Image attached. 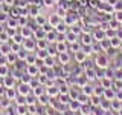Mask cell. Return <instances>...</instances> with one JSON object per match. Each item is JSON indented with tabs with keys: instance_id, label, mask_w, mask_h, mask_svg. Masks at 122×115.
<instances>
[{
	"instance_id": "1",
	"label": "cell",
	"mask_w": 122,
	"mask_h": 115,
	"mask_svg": "<svg viewBox=\"0 0 122 115\" xmlns=\"http://www.w3.org/2000/svg\"><path fill=\"white\" fill-rule=\"evenodd\" d=\"M21 48L23 49H26L28 52H34V51H37V40L34 37H30V38H25L23 40V43H21Z\"/></svg>"
},
{
	"instance_id": "2",
	"label": "cell",
	"mask_w": 122,
	"mask_h": 115,
	"mask_svg": "<svg viewBox=\"0 0 122 115\" xmlns=\"http://www.w3.org/2000/svg\"><path fill=\"white\" fill-rule=\"evenodd\" d=\"M108 63H110V60H108V57H107L105 54H98L96 58H95V64H96L98 68H101V69H107L108 68Z\"/></svg>"
},
{
	"instance_id": "3",
	"label": "cell",
	"mask_w": 122,
	"mask_h": 115,
	"mask_svg": "<svg viewBox=\"0 0 122 115\" xmlns=\"http://www.w3.org/2000/svg\"><path fill=\"white\" fill-rule=\"evenodd\" d=\"M17 91H18V94H20V95H23V97H28L29 94H32V86H30L29 83L20 81V84L17 86Z\"/></svg>"
},
{
	"instance_id": "4",
	"label": "cell",
	"mask_w": 122,
	"mask_h": 115,
	"mask_svg": "<svg viewBox=\"0 0 122 115\" xmlns=\"http://www.w3.org/2000/svg\"><path fill=\"white\" fill-rule=\"evenodd\" d=\"M46 94L49 95L51 98H55L60 95V86L56 83H52V84H47L46 86Z\"/></svg>"
},
{
	"instance_id": "5",
	"label": "cell",
	"mask_w": 122,
	"mask_h": 115,
	"mask_svg": "<svg viewBox=\"0 0 122 115\" xmlns=\"http://www.w3.org/2000/svg\"><path fill=\"white\" fill-rule=\"evenodd\" d=\"M56 58H58V63L61 64V66H67V64L70 63L72 57H70V52L67 51V52H60Z\"/></svg>"
},
{
	"instance_id": "6",
	"label": "cell",
	"mask_w": 122,
	"mask_h": 115,
	"mask_svg": "<svg viewBox=\"0 0 122 115\" xmlns=\"http://www.w3.org/2000/svg\"><path fill=\"white\" fill-rule=\"evenodd\" d=\"M18 32L21 34V37H23V38H30V37H34V28H30L29 25L21 26Z\"/></svg>"
},
{
	"instance_id": "7",
	"label": "cell",
	"mask_w": 122,
	"mask_h": 115,
	"mask_svg": "<svg viewBox=\"0 0 122 115\" xmlns=\"http://www.w3.org/2000/svg\"><path fill=\"white\" fill-rule=\"evenodd\" d=\"M60 22H63V18H61V17H60V15L56 14V12H55V14H51V15H47V23L52 26V28H56Z\"/></svg>"
},
{
	"instance_id": "8",
	"label": "cell",
	"mask_w": 122,
	"mask_h": 115,
	"mask_svg": "<svg viewBox=\"0 0 122 115\" xmlns=\"http://www.w3.org/2000/svg\"><path fill=\"white\" fill-rule=\"evenodd\" d=\"M58 38H60V34L56 32L55 29H52V31H49V32H46V40H47L49 43H56V41H58Z\"/></svg>"
},
{
	"instance_id": "9",
	"label": "cell",
	"mask_w": 122,
	"mask_h": 115,
	"mask_svg": "<svg viewBox=\"0 0 122 115\" xmlns=\"http://www.w3.org/2000/svg\"><path fill=\"white\" fill-rule=\"evenodd\" d=\"M55 48H56V51H58V54L60 52H67L69 51V43L66 40H58L55 43Z\"/></svg>"
},
{
	"instance_id": "10",
	"label": "cell",
	"mask_w": 122,
	"mask_h": 115,
	"mask_svg": "<svg viewBox=\"0 0 122 115\" xmlns=\"http://www.w3.org/2000/svg\"><path fill=\"white\" fill-rule=\"evenodd\" d=\"M17 78H18V77H15V75H6L5 77V81H3L5 87H15Z\"/></svg>"
},
{
	"instance_id": "11",
	"label": "cell",
	"mask_w": 122,
	"mask_h": 115,
	"mask_svg": "<svg viewBox=\"0 0 122 115\" xmlns=\"http://www.w3.org/2000/svg\"><path fill=\"white\" fill-rule=\"evenodd\" d=\"M93 35H92L90 32H82L81 34V45L82 46H86V45H92L93 43Z\"/></svg>"
},
{
	"instance_id": "12",
	"label": "cell",
	"mask_w": 122,
	"mask_h": 115,
	"mask_svg": "<svg viewBox=\"0 0 122 115\" xmlns=\"http://www.w3.org/2000/svg\"><path fill=\"white\" fill-rule=\"evenodd\" d=\"M17 95H18L17 87H6V92H5V97L6 98H9L11 101H14V100L17 98Z\"/></svg>"
},
{
	"instance_id": "13",
	"label": "cell",
	"mask_w": 122,
	"mask_h": 115,
	"mask_svg": "<svg viewBox=\"0 0 122 115\" xmlns=\"http://www.w3.org/2000/svg\"><path fill=\"white\" fill-rule=\"evenodd\" d=\"M49 101H51V97H49L47 94H41L40 97H37V103H38V106H49Z\"/></svg>"
},
{
	"instance_id": "14",
	"label": "cell",
	"mask_w": 122,
	"mask_h": 115,
	"mask_svg": "<svg viewBox=\"0 0 122 115\" xmlns=\"http://www.w3.org/2000/svg\"><path fill=\"white\" fill-rule=\"evenodd\" d=\"M26 72L30 75V77H37L40 74V68L37 64H26Z\"/></svg>"
},
{
	"instance_id": "15",
	"label": "cell",
	"mask_w": 122,
	"mask_h": 115,
	"mask_svg": "<svg viewBox=\"0 0 122 115\" xmlns=\"http://www.w3.org/2000/svg\"><path fill=\"white\" fill-rule=\"evenodd\" d=\"M69 28H70V26H69L67 23L63 20V22H60V23H58V26L55 28V31H56L58 34H61V35H66V32L69 31Z\"/></svg>"
},
{
	"instance_id": "16",
	"label": "cell",
	"mask_w": 122,
	"mask_h": 115,
	"mask_svg": "<svg viewBox=\"0 0 122 115\" xmlns=\"http://www.w3.org/2000/svg\"><path fill=\"white\" fill-rule=\"evenodd\" d=\"M82 49V45H81V41L79 40H76V41H72V43H69V52H78V51H81Z\"/></svg>"
},
{
	"instance_id": "17",
	"label": "cell",
	"mask_w": 122,
	"mask_h": 115,
	"mask_svg": "<svg viewBox=\"0 0 122 115\" xmlns=\"http://www.w3.org/2000/svg\"><path fill=\"white\" fill-rule=\"evenodd\" d=\"M92 35H93V40L95 41H101V40H104V38H105V31H102L101 28H98L93 34H92Z\"/></svg>"
},
{
	"instance_id": "18",
	"label": "cell",
	"mask_w": 122,
	"mask_h": 115,
	"mask_svg": "<svg viewBox=\"0 0 122 115\" xmlns=\"http://www.w3.org/2000/svg\"><path fill=\"white\" fill-rule=\"evenodd\" d=\"M87 57H89V55H87V54L84 52L82 49H81V51H78V52H75V61H76V63H79V64L84 63Z\"/></svg>"
},
{
	"instance_id": "19",
	"label": "cell",
	"mask_w": 122,
	"mask_h": 115,
	"mask_svg": "<svg viewBox=\"0 0 122 115\" xmlns=\"http://www.w3.org/2000/svg\"><path fill=\"white\" fill-rule=\"evenodd\" d=\"M6 63L8 64H15L18 61V58H17V52H14V51H11L9 54H6Z\"/></svg>"
},
{
	"instance_id": "20",
	"label": "cell",
	"mask_w": 122,
	"mask_h": 115,
	"mask_svg": "<svg viewBox=\"0 0 122 115\" xmlns=\"http://www.w3.org/2000/svg\"><path fill=\"white\" fill-rule=\"evenodd\" d=\"M78 89H81V87L76 86V84H75V86H70V89H69V95H70L72 100H76V98L79 97V94H81V92H79Z\"/></svg>"
},
{
	"instance_id": "21",
	"label": "cell",
	"mask_w": 122,
	"mask_h": 115,
	"mask_svg": "<svg viewBox=\"0 0 122 115\" xmlns=\"http://www.w3.org/2000/svg\"><path fill=\"white\" fill-rule=\"evenodd\" d=\"M78 34H76V32H73V31H72V29H69L67 31V32H66V41H67V43H72V41H76V40H78Z\"/></svg>"
},
{
	"instance_id": "22",
	"label": "cell",
	"mask_w": 122,
	"mask_h": 115,
	"mask_svg": "<svg viewBox=\"0 0 122 115\" xmlns=\"http://www.w3.org/2000/svg\"><path fill=\"white\" fill-rule=\"evenodd\" d=\"M84 75L89 78V81H93V80H96L98 77H96V71H95L93 68H87L86 69V72H84Z\"/></svg>"
},
{
	"instance_id": "23",
	"label": "cell",
	"mask_w": 122,
	"mask_h": 115,
	"mask_svg": "<svg viewBox=\"0 0 122 115\" xmlns=\"http://www.w3.org/2000/svg\"><path fill=\"white\" fill-rule=\"evenodd\" d=\"M76 86H79L82 89L84 86H86V84H89V78H87L86 75H79V77H76Z\"/></svg>"
},
{
	"instance_id": "24",
	"label": "cell",
	"mask_w": 122,
	"mask_h": 115,
	"mask_svg": "<svg viewBox=\"0 0 122 115\" xmlns=\"http://www.w3.org/2000/svg\"><path fill=\"white\" fill-rule=\"evenodd\" d=\"M11 103H12V101H11L9 98H6V97H0V109H2V110L9 109Z\"/></svg>"
},
{
	"instance_id": "25",
	"label": "cell",
	"mask_w": 122,
	"mask_h": 115,
	"mask_svg": "<svg viewBox=\"0 0 122 115\" xmlns=\"http://www.w3.org/2000/svg\"><path fill=\"white\" fill-rule=\"evenodd\" d=\"M35 23H37V26H44L46 23H47V15H43V14L40 12L35 17Z\"/></svg>"
},
{
	"instance_id": "26",
	"label": "cell",
	"mask_w": 122,
	"mask_h": 115,
	"mask_svg": "<svg viewBox=\"0 0 122 115\" xmlns=\"http://www.w3.org/2000/svg\"><path fill=\"white\" fill-rule=\"evenodd\" d=\"M104 98L110 100V101L116 98V92L113 91V87H108V89H104Z\"/></svg>"
},
{
	"instance_id": "27",
	"label": "cell",
	"mask_w": 122,
	"mask_h": 115,
	"mask_svg": "<svg viewBox=\"0 0 122 115\" xmlns=\"http://www.w3.org/2000/svg\"><path fill=\"white\" fill-rule=\"evenodd\" d=\"M38 14H40V8H38L37 5H32V6H29V8H28V15H30V17L35 18Z\"/></svg>"
},
{
	"instance_id": "28",
	"label": "cell",
	"mask_w": 122,
	"mask_h": 115,
	"mask_svg": "<svg viewBox=\"0 0 122 115\" xmlns=\"http://www.w3.org/2000/svg\"><path fill=\"white\" fill-rule=\"evenodd\" d=\"M101 86L104 87V89H108V87H113L112 78H108V77H101Z\"/></svg>"
},
{
	"instance_id": "29",
	"label": "cell",
	"mask_w": 122,
	"mask_h": 115,
	"mask_svg": "<svg viewBox=\"0 0 122 115\" xmlns=\"http://www.w3.org/2000/svg\"><path fill=\"white\" fill-rule=\"evenodd\" d=\"M90 112H92V109H90V103L81 104V107H79V110H78V114H81V115H90Z\"/></svg>"
},
{
	"instance_id": "30",
	"label": "cell",
	"mask_w": 122,
	"mask_h": 115,
	"mask_svg": "<svg viewBox=\"0 0 122 115\" xmlns=\"http://www.w3.org/2000/svg\"><path fill=\"white\" fill-rule=\"evenodd\" d=\"M11 51H12V46H11L9 41L3 43V45H2V48H0V54H2V55H6V54H9Z\"/></svg>"
},
{
	"instance_id": "31",
	"label": "cell",
	"mask_w": 122,
	"mask_h": 115,
	"mask_svg": "<svg viewBox=\"0 0 122 115\" xmlns=\"http://www.w3.org/2000/svg\"><path fill=\"white\" fill-rule=\"evenodd\" d=\"M69 109H72L73 112H78L79 110V107H81V103L78 101V100H70V103H69Z\"/></svg>"
},
{
	"instance_id": "32",
	"label": "cell",
	"mask_w": 122,
	"mask_h": 115,
	"mask_svg": "<svg viewBox=\"0 0 122 115\" xmlns=\"http://www.w3.org/2000/svg\"><path fill=\"white\" fill-rule=\"evenodd\" d=\"M6 28H18V22H17V18L15 17H11L9 15V18H8V22H6Z\"/></svg>"
},
{
	"instance_id": "33",
	"label": "cell",
	"mask_w": 122,
	"mask_h": 115,
	"mask_svg": "<svg viewBox=\"0 0 122 115\" xmlns=\"http://www.w3.org/2000/svg\"><path fill=\"white\" fill-rule=\"evenodd\" d=\"M43 61H44L46 68H55V57H52V55H47V57H46V58H44Z\"/></svg>"
},
{
	"instance_id": "34",
	"label": "cell",
	"mask_w": 122,
	"mask_h": 115,
	"mask_svg": "<svg viewBox=\"0 0 122 115\" xmlns=\"http://www.w3.org/2000/svg\"><path fill=\"white\" fill-rule=\"evenodd\" d=\"M35 55H37V58H38V60H44L46 57L49 55V52H47V49H37Z\"/></svg>"
},
{
	"instance_id": "35",
	"label": "cell",
	"mask_w": 122,
	"mask_h": 115,
	"mask_svg": "<svg viewBox=\"0 0 122 115\" xmlns=\"http://www.w3.org/2000/svg\"><path fill=\"white\" fill-rule=\"evenodd\" d=\"M28 18H29V15H26V14H21L20 17H17V22H18V26H26L28 25Z\"/></svg>"
},
{
	"instance_id": "36",
	"label": "cell",
	"mask_w": 122,
	"mask_h": 115,
	"mask_svg": "<svg viewBox=\"0 0 122 115\" xmlns=\"http://www.w3.org/2000/svg\"><path fill=\"white\" fill-rule=\"evenodd\" d=\"M25 63L26 64H35L37 63V55H35V54H32V52H29L28 57H26V60H25Z\"/></svg>"
},
{
	"instance_id": "37",
	"label": "cell",
	"mask_w": 122,
	"mask_h": 115,
	"mask_svg": "<svg viewBox=\"0 0 122 115\" xmlns=\"http://www.w3.org/2000/svg\"><path fill=\"white\" fill-rule=\"evenodd\" d=\"M70 95L69 94H60V103H63L64 106H67L69 103H70Z\"/></svg>"
},
{
	"instance_id": "38",
	"label": "cell",
	"mask_w": 122,
	"mask_h": 115,
	"mask_svg": "<svg viewBox=\"0 0 122 115\" xmlns=\"http://www.w3.org/2000/svg\"><path fill=\"white\" fill-rule=\"evenodd\" d=\"M28 54H29V52L26 51V49H23V48H21L20 51H17V58L20 60V61H25V60H26V57H28Z\"/></svg>"
},
{
	"instance_id": "39",
	"label": "cell",
	"mask_w": 122,
	"mask_h": 115,
	"mask_svg": "<svg viewBox=\"0 0 122 115\" xmlns=\"http://www.w3.org/2000/svg\"><path fill=\"white\" fill-rule=\"evenodd\" d=\"M11 40H12V43H18V45H21L23 43V40H25V38L21 37V34L20 32H15L12 37H11Z\"/></svg>"
},
{
	"instance_id": "40",
	"label": "cell",
	"mask_w": 122,
	"mask_h": 115,
	"mask_svg": "<svg viewBox=\"0 0 122 115\" xmlns=\"http://www.w3.org/2000/svg\"><path fill=\"white\" fill-rule=\"evenodd\" d=\"M49 46V41L43 38V40H37V49H47Z\"/></svg>"
},
{
	"instance_id": "41",
	"label": "cell",
	"mask_w": 122,
	"mask_h": 115,
	"mask_svg": "<svg viewBox=\"0 0 122 115\" xmlns=\"http://www.w3.org/2000/svg\"><path fill=\"white\" fill-rule=\"evenodd\" d=\"M99 107H101V109L102 110H108L110 109V107H112V101H110V100H102V101H101V104H99Z\"/></svg>"
},
{
	"instance_id": "42",
	"label": "cell",
	"mask_w": 122,
	"mask_h": 115,
	"mask_svg": "<svg viewBox=\"0 0 122 115\" xmlns=\"http://www.w3.org/2000/svg\"><path fill=\"white\" fill-rule=\"evenodd\" d=\"M9 75V68L8 64H0V77H6Z\"/></svg>"
},
{
	"instance_id": "43",
	"label": "cell",
	"mask_w": 122,
	"mask_h": 115,
	"mask_svg": "<svg viewBox=\"0 0 122 115\" xmlns=\"http://www.w3.org/2000/svg\"><path fill=\"white\" fill-rule=\"evenodd\" d=\"M29 104H37V97H35V95H28V97H26V106H29Z\"/></svg>"
},
{
	"instance_id": "44",
	"label": "cell",
	"mask_w": 122,
	"mask_h": 115,
	"mask_svg": "<svg viewBox=\"0 0 122 115\" xmlns=\"http://www.w3.org/2000/svg\"><path fill=\"white\" fill-rule=\"evenodd\" d=\"M67 12H69L67 9H64L63 6H60V5H58V8H56V14H58L61 18H64V17H66V15H67Z\"/></svg>"
},
{
	"instance_id": "45",
	"label": "cell",
	"mask_w": 122,
	"mask_h": 115,
	"mask_svg": "<svg viewBox=\"0 0 122 115\" xmlns=\"http://www.w3.org/2000/svg\"><path fill=\"white\" fill-rule=\"evenodd\" d=\"M121 107H122V104H121V100H117V98L112 100V109H114V110H119Z\"/></svg>"
},
{
	"instance_id": "46",
	"label": "cell",
	"mask_w": 122,
	"mask_h": 115,
	"mask_svg": "<svg viewBox=\"0 0 122 115\" xmlns=\"http://www.w3.org/2000/svg\"><path fill=\"white\" fill-rule=\"evenodd\" d=\"M82 92L86 95H89V97H92V95H93V87H92L90 84H86V86L82 87Z\"/></svg>"
},
{
	"instance_id": "47",
	"label": "cell",
	"mask_w": 122,
	"mask_h": 115,
	"mask_svg": "<svg viewBox=\"0 0 122 115\" xmlns=\"http://www.w3.org/2000/svg\"><path fill=\"white\" fill-rule=\"evenodd\" d=\"M93 95H98V97L104 95V87H102V86H96V87H93Z\"/></svg>"
},
{
	"instance_id": "48",
	"label": "cell",
	"mask_w": 122,
	"mask_h": 115,
	"mask_svg": "<svg viewBox=\"0 0 122 115\" xmlns=\"http://www.w3.org/2000/svg\"><path fill=\"white\" fill-rule=\"evenodd\" d=\"M8 18H9V12H6V11H2V12H0V23H6Z\"/></svg>"
},
{
	"instance_id": "49",
	"label": "cell",
	"mask_w": 122,
	"mask_h": 115,
	"mask_svg": "<svg viewBox=\"0 0 122 115\" xmlns=\"http://www.w3.org/2000/svg\"><path fill=\"white\" fill-rule=\"evenodd\" d=\"M90 100H92V104H93V106H99V104H101V97H98V95H92Z\"/></svg>"
},
{
	"instance_id": "50",
	"label": "cell",
	"mask_w": 122,
	"mask_h": 115,
	"mask_svg": "<svg viewBox=\"0 0 122 115\" xmlns=\"http://www.w3.org/2000/svg\"><path fill=\"white\" fill-rule=\"evenodd\" d=\"M32 78H34V77H30L28 72H25V74L21 75V81L23 83H30V80H32Z\"/></svg>"
},
{
	"instance_id": "51",
	"label": "cell",
	"mask_w": 122,
	"mask_h": 115,
	"mask_svg": "<svg viewBox=\"0 0 122 115\" xmlns=\"http://www.w3.org/2000/svg\"><path fill=\"white\" fill-rule=\"evenodd\" d=\"M119 26H121V23L119 22H117V20H112V22H110V28H112V29H114V31H117V29H119Z\"/></svg>"
},
{
	"instance_id": "52",
	"label": "cell",
	"mask_w": 122,
	"mask_h": 115,
	"mask_svg": "<svg viewBox=\"0 0 122 115\" xmlns=\"http://www.w3.org/2000/svg\"><path fill=\"white\" fill-rule=\"evenodd\" d=\"M43 5L46 8H52V6H55V0H43Z\"/></svg>"
},
{
	"instance_id": "53",
	"label": "cell",
	"mask_w": 122,
	"mask_h": 115,
	"mask_svg": "<svg viewBox=\"0 0 122 115\" xmlns=\"http://www.w3.org/2000/svg\"><path fill=\"white\" fill-rule=\"evenodd\" d=\"M114 15H116L114 18H116L119 23H122V11H117V12H114Z\"/></svg>"
},
{
	"instance_id": "54",
	"label": "cell",
	"mask_w": 122,
	"mask_h": 115,
	"mask_svg": "<svg viewBox=\"0 0 122 115\" xmlns=\"http://www.w3.org/2000/svg\"><path fill=\"white\" fill-rule=\"evenodd\" d=\"M3 5H6V6H14V5H15V0H3Z\"/></svg>"
},
{
	"instance_id": "55",
	"label": "cell",
	"mask_w": 122,
	"mask_h": 115,
	"mask_svg": "<svg viewBox=\"0 0 122 115\" xmlns=\"http://www.w3.org/2000/svg\"><path fill=\"white\" fill-rule=\"evenodd\" d=\"M76 114H78V112H73L72 109H66V110L63 112V115H76Z\"/></svg>"
},
{
	"instance_id": "56",
	"label": "cell",
	"mask_w": 122,
	"mask_h": 115,
	"mask_svg": "<svg viewBox=\"0 0 122 115\" xmlns=\"http://www.w3.org/2000/svg\"><path fill=\"white\" fill-rule=\"evenodd\" d=\"M5 92H6V87H5V84H2L0 86V97H5Z\"/></svg>"
},
{
	"instance_id": "57",
	"label": "cell",
	"mask_w": 122,
	"mask_h": 115,
	"mask_svg": "<svg viewBox=\"0 0 122 115\" xmlns=\"http://www.w3.org/2000/svg\"><path fill=\"white\" fill-rule=\"evenodd\" d=\"M3 81H5V77H0V86L3 84Z\"/></svg>"
},
{
	"instance_id": "58",
	"label": "cell",
	"mask_w": 122,
	"mask_h": 115,
	"mask_svg": "<svg viewBox=\"0 0 122 115\" xmlns=\"http://www.w3.org/2000/svg\"><path fill=\"white\" fill-rule=\"evenodd\" d=\"M0 115H8V114H6V110H0Z\"/></svg>"
},
{
	"instance_id": "59",
	"label": "cell",
	"mask_w": 122,
	"mask_h": 115,
	"mask_svg": "<svg viewBox=\"0 0 122 115\" xmlns=\"http://www.w3.org/2000/svg\"><path fill=\"white\" fill-rule=\"evenodd\" d=\"M119 115H122V107H121V109H119Z\"/></svg>"
},
{
	"instance_id": "60",
	"label": "cell",
	"mask_w": 122,
	"mask_h": 115,
	"mask_svg": "<svg viewBox=\"0 0 122 115\" xmlns=\"http://www.w3.org/2000/svg\"><path fill=\"white\" fill-rule=\"evenodd\" d=\"M2 45H3V41H2V40H0V48H2Z\"/></svg>"
},
{
	"instance_id": "61",
	"label": "cell",
	"mask_w": 122,
	"mask_h": 115,
	"mask_svg": "<svg viewBox=\"0 0 122 115\" xmlns=\"http://www.w3.org/2000/svg\"><path fill=\"white\" fill-rule=\"evenodd\" d=\"M25 115H29V114H25Z\"/></svg>"
},
{
	"instance_id": "62",
	"label": "cell",
	"mask_w": 122,
	"mask_h": 115,
	"mask_svg": "<svg viewBox=\"0 0 122 115\" xmlns=\"http://www.w3.org/2000/svg\"><path fill=\"white\" fill-rule=\"evenodd\" d=\"M69 2H72V0H69Z\"/></svg>"
},
{
	"instance_id": "63",
	"label": "cell",
	"mask_w": 122,
	"mask_h": 115,
	"mask_svg": "<svg viewBox=\"0 0 122 115\" xmlns=\"http://www.w3.org/2000/svg\"><path fill=\"white\" fill-rule=\"evenodd\" d=\"M121 26H122V23H121Z\"/></svg>"
},
{
	"instance_id": "64",
	"label": "cell",
	"mask_w": 122,
	"mask_h": 115,
	"mask_svg": "<svg viewBox=\"0 0 122 115\" xmlns=\"http://www.w3.org/2000/svg\"><path fill=\"white\" fill-rule=\"evenodd\" d=\"M0 55H2V54H0Z\"/></svg>"
}]
</instances>
